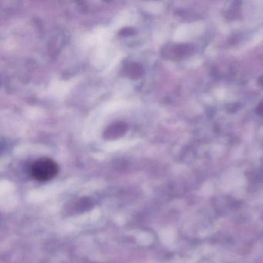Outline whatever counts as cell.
<instances>
[{
  "label": "cell",
  "mask_w": 263,
  "mask_h": 263,
  "mask_svg": "<svg viewBox=\"0 0 263 263\" xmlns=\"http://www.w3.org/2000/svg\"><path fill=\"white\" fill-rule=\"evenodd\" d=\"M59 171L58 164L50 158H44L35 161L30 167V175L36 181H47L54 178Z\"/></svg>",
  "instance_id": "1"
}]
</instances>
